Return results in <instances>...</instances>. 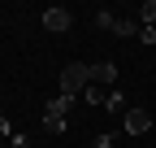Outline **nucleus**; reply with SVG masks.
<instances>
[{
    "mask_svg": "<svg viewBox=\"0 0 156 148\" xmlns=\"http://www.w3.org/2000/svg\"><path fill=\"white\" fill-rule=\"evenodd\" d=\"M113 35H117V39H139V17H117Z\"/></svg>",
    "mask_w": 156,
    "mask_h": 148,
    "instance_id": "nucleus-5",
    "label": "nucleus"
},
{
    "mask_svg": "<svg viewBox=\"0 0 156 148\" xmlns=\"http://www.w3.org/2000/svg\"><path fill=\"white\" fill-rule=\"evenodd\" d=\"M104 109H108V113H126V96H122V91H108V96H104Z\"/></svg>",
    "mask_w": 156,
    "mask_h": 148,
    "instance_id": "nucleus-9",
    "label": "nucleus"
},
{
    "mask_svg": "<svg viewBox=\"0 0 156 148\" xmlns=\"http://www.w3.org/2000/svg\"><path fill=\"white\" fill-rule=\"evenodd\" d=\"M69 109H74V96H52V100L44 105V113H52V118H65Z\"/></svg>",
    "mask_w": 156,
    "mask_h": 148,
    "instance_id": "nucleus-6",
    "label": "nucleus"
},
{
    "mask_svg": "<svg viewBox=\"0 0 156 148\" xmlns=\"http://www.w3.org/2000/svg\"><path fill=\"white\" fill-rule=\"evenodd\" d=\"M44 131H48V135H65V131H69V118H52V113H44Z\"/></svg>",
    "mask_w": 156,
    "mask_h": 148,
    "instance_id": "nucleus-7",
    "label": "nucleus"
},
{
    "mask_svg": "<svg viewBox=\"0 0 156 148\" xmlns=\"http://www.w3.org/2000/svg\"><path fill=\"white\" fill-rule=\"evenodd\" d=\"M113 22H117V13L104 5V9H95V26H100V31H113Z\"/></svg>",
    "mask_w": 156,
    "mask_h": 148,
    "instance_id": "nucleus-10",
    "label": "nucleus"
},
{
    "mask_svg": "<svg viewBox=\"0 0 156 148\" xmlns=\"http://www.w3.org/2000/svg\"><path fill=\"white\" fill-rule=\"evenodd\" d=\"M139 39L143 44H156V26H139Z\"/></svg>",
    "mask_w": 156,
    "mask_h": 148,
    "instance_id": "nucleus-13",
    "label": "nucleus"
},
{
    "mask_svg": "<svg viewBox=\"0 0 156 148\" xmlns=\"http://www.w3.org/2000/svg\"><path fill=\"white\" fill-rule=\"evenodd\" d=\"M104 96H108V91H100V87L91 83V87H87V91H83V96H78V100H87V105H104Z\"/></svg>",
    "mask_w": 156,
    "mask_h": 148,
    "instance_id": "nucleus-11",
    "label": "nucleus"
},
{
    "mask_svg": "<svg viewBox=\"0 0 156 148\" xmlns=\"http://www.w3.org/2000/svg\"><path fill=\"white\" fill-rule=\"evenodd\" d=\"M117 79V65L113 61H91V83L95 87H104V83H113Z\"/></svg>",
    "mask_w": 156,
    "mask_h": 148,
    "instance_id": "nucleus-4",
    "label": "nucleus"
},
{
    "mask_svg": "<svg viewBox=\"0 0 156 148\" xmlns=\"http://www.w3.org/2000/svg\"><path fill=\"white\" fill-rule=\"evenodd\" d=\"M0 135H5V139H13V135H17L13 126H9V118H0Z\"/></svg>",
    "mask_w": 156,
    "mask_h": 148,
    "instance_id": "nucleus-14",
    "label": "nucleus"
},
{
    "mask_svg": "<svg viewBox=\"0 0 156 148\" xmlns=\"http://www.w3.org/2000/svg\"><path fill=\"white\" fill-rule=\"evenodd\" d=\"M113 144H117V135H108V131H100V135L91 139V148H113Z\"/></svg>",
    "mask_w": 156,
    "mask_h": 148,
    "instance_id": "nucleus-12",
    "label": "nucleus"
},
{
    "mask_svg": "<svg viewBox=\"0 0 156 148\" xmlns=\"http://www.w3.org/2000/svg\"><path fill=\"white\" fill-rule=\"evenodd\" d=\"M9 144H13V148H30V139H26V135H13Z\"/></svg>",
    "mask_w": 156,
    "mask_h": 148,
    "instance_id": "nucleus-15",
    "label": "nucleus"
},
{
    "mask_svg": "<svg viewBox=\"0 0 156 148\" xmlns=\"http://www.w3.org/2000/svg\"><path fill=\"white\" fill-rule=\"evenodd\" d=\"M122 131L126 135H147L152 131V113H147V109H126V113H122Z\"/></svg>",
    "mask_w": 156,
    "mask_h": 148,
    "instance_id": "nucleus-2",
    "label": "nucleus"
},
{
    "mask_svg": "<svg viewBox=\"0 0 156 148\" xmlns=\"http://www.w3.org/2000/svg\"><path fill=\"white\" fill-rule=\"evenodd\" d=\"M139 26H156V0H143L139 5Z\"/></svg>",
    "mask_w": 156,
    "mask_h": 148,
    "instance_id": "nucleus-8",
    "label": "nucleus"
},
{
    "mask_svg": "<svg viewBox=\"0 0 156 148\" xmlns=\"http://www.w3.org/2000/svg\"><path fill=\"white\" fill-rule=\"evenodd\" d=\"M74 26V13L69 9H61V5H52V9H44V31H52V35H61V31H69Z\"/></svg>",
    "mask_w": 156,
    "mask_h": 148,
    "instance_id": "nucleus-3",
    "label": "nucleus"
},
{
    "mask_svg": "<svg viewBox=\"0 0 156 148\" xmlns=\"http://www.w3.org/2000/svg\"><path fill=\"white\" fill-rule=\"evenodd\" d=\"M91 87V65L87 61H69L65 70H61V96H83V91Z\"/></svg>",
    "mask_w": 156,
    "mask_h": 148,
    "instance_id": "nucleus-1",
    "label": "nucleus"
}]
</instances>
